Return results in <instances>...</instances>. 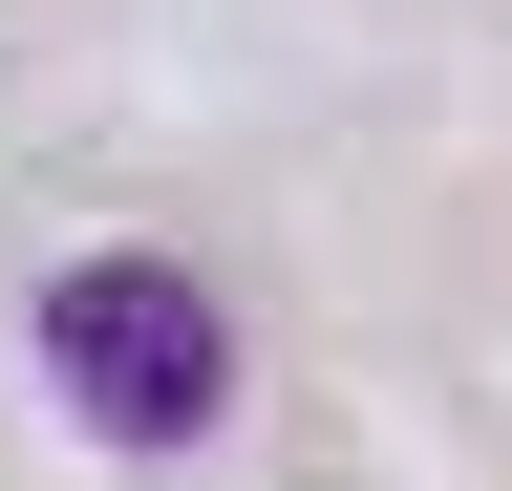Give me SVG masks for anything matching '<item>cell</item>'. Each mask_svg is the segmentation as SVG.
Here are the masks:
<instances>
[{
    "mask_svg": "<svg viewBox=\"0 0 512 491\" xmlns=\"http://www.w3.org/2000/svg\"><path fill=\"white\" fill-rule=\"evenodd\" d=\"M43 385L107 427V449H214V406H235V321H214V278L192 257H64L43 278Z\"/></svg>",
    "mask_w": 512,
    "mask_h": 491,
    "instance_id": "cell-1",
    "label": "cell"
}]
</instances>
